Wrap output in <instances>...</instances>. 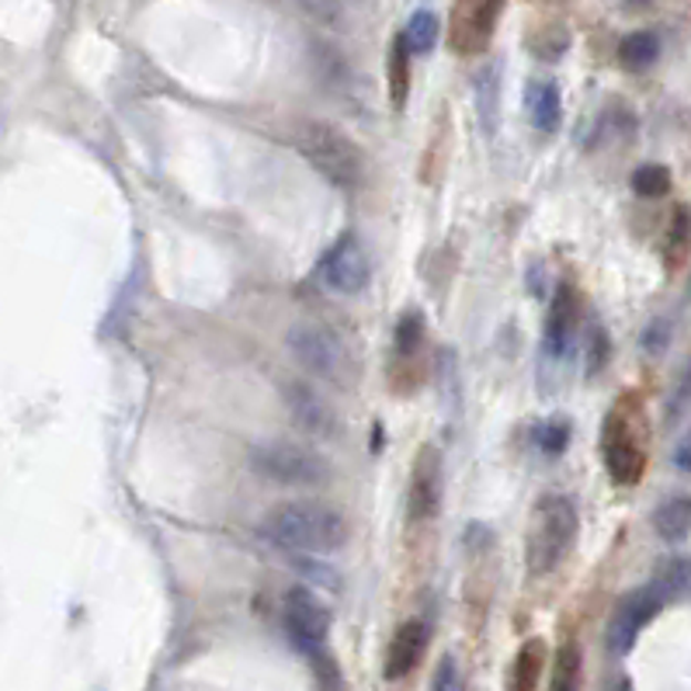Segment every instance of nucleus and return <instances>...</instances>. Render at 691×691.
Instances as JSON below:
<instances>
[{
  "instance_id": "nucleus-1",
  "label": "nucleus",
  "mask_w": 691,
  "mask_h": 691,
  "mask_svg": "<svg viewBox=\"0 0 691 691\" xmlns=\"http://www.w3.org/2000/svg\"><path fill=\"white\" fill-rule=\"evenodd\" d=\"M265 539L299 556H330L348 539V525L334 507L320 501H289L268 510L261 522Z\"/></svg>"
},
{
  "instance_id": "nucleus-2",
  "label": "nucleus",
  "mask_w": 691,
  "mask_h": 691,
  "mask_svg": "<svg viewBox=\"0 0 691 691\" xmlns=\"http://www.w3.org/2000/svg\"><path fill=\"white\" fill-rule=\"evenodd\" d=\"M577 507L570 497L563 494H546L535 504V515L528 525V543H525V563L532 577H546L553 574L563 559L570 556L577 543Z\"/></svg>"
},
{
  "instance_id": "nucleus-3",
  "label": "nucleus",
  "mask_w": 691,
  "mask_h": 691,
  "mask_svg": "<svg viewBox=\"0 0 691 691\" xmlns=\"http://www.w3.org/2000/svg\"><path fill=\"white\" fill-rule=\"evenodd\" d=\"M296 149L310 161L330 185H338L344 192H354L365 182V161L358 146L327 122H302L296 130Z\"/></svg>"
},
{
  "instance_id": "nucleus-4",
  "label": "nucleus",
  "mask_w": 691,
  "mask_h": 691,
  "mask_svg": "<svg viewBox=\"0 0 691 691\" xmlns=\"http://www.w3.org/2000/svg\"><path fill=\"white\" fill-rule=\"evenodd\" d=\"M286 344L302 369H310L313 375H320L327 382L344 386V382L354 375V358H351L344 338L323 323H296L289 330Z\"/></svg>"
},
{
  "instance_id": "nucleus-5",
  "label": "nucleus",
  "mask_w": 691,
  "mask_h": 691,
  "mask_svg": "<svg viewBox=\"0 0 691 691\" xmlns=\"http://www.w3.org/2000/svg\"><path fill=\"white\" fill-rule=\"evenodd\" d=\"M250 466L254 473H261L271 483H286V486H320L330 476V463L302 445L289 442H265L250 448Z\"/></svg>"
},
{
  "instance_id": "nucleus-6",
  "label": "nucleus",
  "mask_w": 691,
  "mask_h": 691,
  "mask_svg": "<svg viewBox=\"0 0 691 691\" xmlns=\"http://www.w3.org/2000/svg\"><path fill=\"white\" fill-rule=\"evenodd\" d=\"M281 626H286L289 643L299 653L320 657L330 636V611L310 587H292L281 601Z\"/></svg>"
},
{
  "instance_id": "nucleus-7",
  "label": "nucleus",
  "mask_w": 691,
  "mask_h": 691,
  "mask_svg": "<svg viewBox=\"0 0 691 691\" xmlns=\"http://www.w3.org/2000/svg\"><path fill=\"white\" fill-rule=\"evenodd\" d=\"M601 458L608 476L619 486H632L647 473V448L639 442V434L626 411H611L601 427Z\"/></svg>"
},
{
  "instance_id": "nucleus-8",
  "label": "nucleus",
  "mask_w": 691,
  "mask_h": 691,
  "mask_svg": "<svg viewBox=\"0 0 691 691\" xmlns=\"http://www.w3.org/2000/svg\"><path fill=\"white\" fill-rule=\"evenodd\" d=\"M501 8L504 0H455L448 21V42L458 56H476L491 45Z\"/></svg>"
},
{
  "instance_id": "nucleus-9",
  "label": "nucleus",
  "mask_w": 691,
  "mask_h": 691,
  "mask_svg": "<svg viewBox=\"0 0 691 691\" xmlns=\"http://www.w3.org/2000/svg\"><path fill=\"white\" fill-rule=\"evenodd\" d=\"M668 605V595L660 591L657 584L650 587H639V591L626 595L616 611H611V622H608V650L611 653H629L632 643L639 639V632H643L657 611Z\"/></svg>"
},
{
  "instance_id": "nucleus-10",
  "label": "nucleus",
  "mask_w": 691,
  "mask_h": 691,
  "mask_svg": "<svg viewBox=\"0 0 691 691\" xmlns=\"http://www.w3.org/2000/svg\"><path fill=\"white\" fill-rule=\"evenodd\" d=\"M442 452L434 445H424L414 458L411 486H406V518L411 525H424L439 515L442 507Z\"/></svg>"
},
{
  "instance_id": "nucleus-11",
  "label": "nucleus",
  "mask_w": 691,
  "mask_h": 691,
  "mask_svg": "<svg viewBox=\"0 0 691 691\" xmlns=\"http://www.w3.org/2000/svg\"><path fill=\"white\" fill-rule=\"evenodd\" d=\"M320 278H323V286L338 296L362 292L369 281V258H365L362 240L354 234H344L320 261Z\"/></svg>"
},
{
  "instance_id": "nucleus-12",
  "label": "nucleus",
  "mask_w": 691,
  "mask_h": 691,
  "mask_svg": "<svg viewBox=\"0 0 691 691\" xmlns=\"http://www.w3.org/2000/svg\"><path fill=\"white\" fill-rule=\"evenodd\" d=\"M286 406H289L292 421H296L306 434H313V439H334V434L341 431L334 406H330L317 390L306 386V382H289V390H286Z\"/></svg>"
},
{
  "instance_id": "nucleus-13",
  "label": "nucleus",
  "mask_w": 691,
  "mask_h": 691,
  "mask_svg": "<svg viewBox=\"0 0 691 691\" xmlns=\"http://www.w3.org/2000/svg\"><path fill=\"white\" fill-rule=\"evenodd\" d=\"M424 647H427V626L421 619L403 622L396 629V636H393L390 650H386V660H382V678H386V681L406 678L421 663Z\"/></svg>"
},
{
  "instance_id": "nucleus-14",
  "label": "nucleus",
  "mask_w": 691,
  "mask_h": 691,
  "mask_svg": "<svg viewBox=\"0 0 691 691\" xmlns=\"http://www.w3.org/2000/svg\"><path fill=\"white\" fill-rule=\"evenodd\" d=\"M577 320H580L577 289L574 286H559V292L553 299V310H549V320H546V351L553 358H563L570 351L574 334H577Z\"/></svg>"
},
{
  "instance_id": "nucleus-15",
  "label": "nucleus",
  "mask_w": 691,
  "mask_h": 691,
  "mask_svg": "<svg viewBox=\"0 0 691 691\" xmlns=\"http://www.w3.org/2000/svg\"><path fill=\"white\" fill-rule=\"evenodd\" d=\"M528 118L539 133H556L559 118H563V101H559V87L553 81H532L528 84Z\"/></svg>"
},
{
  "instance_id": "nucleus-16",
  "label": "nucleus",
  "mask_w": 691,
  "mask_h": 691,
  "mask_svg": "<svg viewBox=\"0 0 691 691\" xmlns=\"http://www.w3.org/2000/svg\"><path fill=\"white\" fill-rule=\"evenodd\" d=\"M653 528H657L660 539H668V543L688 539V528H691V501H688V497H671V501H663V504L653 510Z\"/></svg>"
},
{
  "instance_id": "nucleus-17",
  "label": "nucleus",
  "mask_w": 691,
  "mask_h": 691,
  "mask_svg": "<svg viewBox=\"0 0 691 691\" xmlns=\"http://www.w3.org/2000/svg\"><path fill=\"white\" fill-rule=\"evenodd\" d=\"M439 32H442L439 14H434V11H414L400 35H403L406 53H411V56H427L434 49V42H439Z\"/></svg>"
},
{
  "instance_id": "nucleus-18",
  "label": "nucleus",
  "mask_w": 691,
  "mask_h": 691,
  "mask_svg": "<svg viewBox=\"0 0 691 691\" xmlns=\"http://www.w3.org/2000/svg\"><path fill=\"white\" fill-rule=\"evenodd\" d=\"M580 681H584V657H580V647L570 639V643H563L556 650L549 691H580Z\"/></svg>"
},
{
  "instance_id": "nucleus-19",
  "label": "nucleus",
  "mask_w": 691,
  "mask_h": 691,
  "mask_svg": "<svg viewBox=\"0 0 691 691\" xmlns=\"http://www.w3.org/2000/svg\"><path fill=\"white\" fill-rule=\"evenodd\" d=\"M406 94H411V53H406L403 35H396L390 45V101L396 112H403Z\"/></svg>"
},
{
  "instance_id": "nucleus-20",
  "label": "nucleus",
  "mask_w": 691,
  "mask_h": 691,
  "mask_svg": "<svg viewBox=\"0 0 691 691\" xmlns=\"http://www.w3.org/2000/svg\"><path fill=\"white\" fill-rule=\"evenodd\" d=\"M313 63H317V73L323 76V84L330 91H344L351 84V70L344 63V56L338 53L334 45L327 42H313Z\"/></svg>"
},
{
  "instance_id": "nucleus-21",
  "label": "nucleus",
  "mask_w": 691,
  "mask_h": 691,
  "mask_svg": "<svg viewBox=\"0 0 691 691\" xmlns=\"http://www.w3.org/2000/svg\"><path fill=\"white\" fill-rule=\"evenodd\" d=\"M657 56H660V39H657V32H632L619 45V60H622L626 70H643Z\"/></svg>"
},
{
  "instance_id": "nucleus-22",
  "label": "nucleus",
  "mask_w": 691,
  "mask_h": 691,
  "mask_svg": "<svg viewBox=\"0 0 691 691\" xmlns=\"http://www.w3.org/2000/svg\"><path fill=\"white\" fill-rule=\"evenodd\" d=\"M539 668H543V643L539 639H532V643L522 647V653L515 660V684H510V691H535Z\"/></svg>"
},
{
  "instance_id": "nucleus-23",
  "label": "nucleus",
  "mask_w": 691,
  "mask_h": 691,
  "mask_svg": "<svg viewBox=\"0 0 691 691\" xmlns=\"http://www.w3.org/2000/svg\"><path fill=\"white\" fill-rule=\"evenodd\" d=\"M632 192L643 198H663L671 192V171L660 164H643L632 171Z\"/></svg>"
},
{
  "instance_id": "nucleus-24",
  "label": "nucleus",
  "mask_w": 691,
  "mask_h": 691,
  "mask_svg": "<svg viewBox=\"0 0 691 691\" xmlns=\"http://www.w3.org/2000/svg\"><path fill=\"white\" fill-rule=\"evenodd\" d=\"M476 109L483 115L486 130H494V112H497V66H486L476 76Z\"/></svg>"
},
{
  "instance_id": "nucleus-25",
  "label": "nucleus",
  "mask_w": 691,
  "mask_h": 691,
  "mask_svg": "<svg viewBox=\"0 0 691 691\" xmlns=\"http://www.w3.org/2000/svg\"><path fill=\"white\" fill-rule=\"evenodd\" d=\"M421 338H424V317L421 313L400 317V323H396V354L411 358L421 348Z\"/></svg>"
},
{
  "instance_id": "nucleus-26",
  "label": "nucleus",
  "mask_w": 691,
  "mask_h": 691,
  "mask_svg": "<svg viewBox=\"0 0 691 691\" xmlns=\"http://www.w3.org/2000/svg\"><path fill=\"white\" fill-rule=\"evenodd\" d=\"M296 4L313 21L327 24V29H341L344 24V0H296Z\"/></svg>"
},
{
  "instance_id": "nucleus-27",
  "label": "nucleus",
  "mask_w": 691,
  "mask_h": 691,
  "mask_svg": "<svg viewBox=\"0 0 691 691\" xmlns=\"http://www.w3.org/2000/svg\"><path fill=\"white\" fill-rule=\"evenodd\" d=\"M535 442H539V448L546 455H563V448H567V442H570V427L563 421L539 424V427H535Z\"/></svg>"
},
{
  "instance_id": "nucleus-28",
  "label": "nucleus",
  "mask_w": 691,
  "mask_h": 691,
  "mask_svg": "<svg viewBox=\"0 0 691 691\" xmlns=\"http://www.w3.org/2000/svg\"><path fill=\"white\" fill-rule=\"evenodd\" d=\"M431 691H463V678H458V668H455L452 657H445L439 663V671H434V681H431Z\"/></svg>"
},
{
  "instance_id": "nucleus-29",
  "label": "nucleus",
  "mask_w": 691,
  "mask_h": 691,
  "mask_svg": "<svg viewBox=\"0 0 691 691\" xmlns=\"http://www.w3.org/2000/svg\"><path fill=\"white\" fill-rule=\"evenodd\" d=\"M678 470H688V442L678 445Z\"/></svg>"
},
{
  "instance_id": "nucleus-30",
  "label": "nucleus",
  "mask_w": 691,
  "mask_h": 691,
  "mask_svg": "<svg viewBox=\"0 0 691 691\" xmlns=\"http://www.w3.org/2000/svg\"><path fill=\"white\" fill-rule=\"evenodd\" d=\"M632 4H639V0H632Z\"/></svg>"
},
{
  "instance_id": "nucleus-31",
  "label": "nucleus",
  "mask_w": 691,
  "mask_h": 691,
  "mask_svg": "<svg viewBox=\"0 0 691 691\" xmlns=\"http://www.w3.org/2000/svg\"><path fill=\"white\" fill-rule=\"evenodd\" d=\"M344 4H348V0H344Z\"/></svg>"
}]
</instances>
